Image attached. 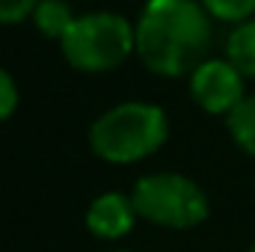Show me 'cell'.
I'll use <instances>...</instances> for the list:
<instances>
[{
	"label": "cell",
	"instance_id": "6da1fadb",
	"mask_svg": "<svg viewBox=\"0 0 255 252\" xmlns=\"http://www.w3.org/2000/svg\"><path fill=\"white\" fill-rule=\"evenodd\" d=\"M211 45L208 9L196 0H148L136 24V54L148 71L178 77L193 71Z\"/></svg>",
	"mask_w": 255,
	"mask_h": 252
},
{
	"label": "cell",
	"instance_id": "ba28073f",
	"mask_svg": "<svg viewBox=\"0 0 255 252\" xmlns=\"http://www.w3.org/2000/svg\"><path fill=\"white\" fill-rule=\"evenodd\" d=\"M33 21H36V27H39L42 36L63 42V36L71 30V24H74L77 18H74L71 6H68L65 0H39V6H36V12H33Z\"/></svg>",
	"mask_w": 255,
	"mask_h": 252
},
{
	"label": "cell",
	"instance_id": "4fadbf2b",
	"mask_svg": "<svg viewBox=\"0 0 255 252\" xmlns=\"http://www.w3.org/2000/svg\"><path fill=\"white\" fill-rule=\"evenodd\" d=\"M250 252H255V244H253V250H250Z\"/></svg>",
	"mask_w": 255,
	"mask_h": 252
},
{
	"label": "cell",
	"instance_id": "52a82bcc",
	"mask_svg": "<svg viewBox=\"0 0 255 252\" xmlns=\"http://www.w3.org/2000/svg\"><path fill=\"white\" fill-rule=\"evenodd\" d=\"M226 60L235 65L244 77H255V18L241 21L238 30L229 36Z\"/></svg>",
	"mask_w": 255,
	"mask_h": 252
},
{
	"label": "cell",
	"instance_id": "30bf717a",
	"mask_svg": "<svg viewBox=\"0 0 255 252\" xmlns=\"http://www.w3.org/2000/svg\"><path fill=\"white\" fill-rule=\"evenodd\" d=\"M202 6L220 18V21H250V15L255 12V0H202Z\"/></svg>",
	"mask_w": 255,
	"mask_h": 252
},
{
	"label": "cell",
	"instance_id": "277c9868",
	"mask_svg": "<svg viewBox=\"0 0 255 252\" xmlns=\"http://www.w3.org/2000/svg\"><path fill=\"white\" fill-rule=\"evenodd\" d=\"M136 217L166 226V229H193L208 217V199L196 181L178 172H154L136 181L130 193Z\"/></svg>",
	"mask_w": 255,
	"mask_h": 252
},
{
	"label": "cell",
	"instance_id": "7a4b0ae2",
	"mask_svg": "<svg viewBox=\"0 0 255 252\" xmlns=\"http://www.w3.org/2000/svg\"><path fill=\"white\" fill-rule=\"evenodd\" d=\"M169 133V119L157 104L128 101L95 119L89 130L92 151L107 163H136L154 154Z\"/></svg>",
	"mask_w": 255,
	"mask_h": 252
},
{
	"label": "cell",
	"instance_id": "5b68a950",
	"mask_svg": "<svg viewBox=\"0 0 255 252\" xmlns=\"http://www.w3.org/2000/svg\"><path fill=\"white\" fill-rule=\"evenodd\" d=\"M190 92L196 104L211 116H229L244 95V74L229 60H208L196 65L190 77Z\"/></svg>",
	"mask_w": 255,
	"mask_h": 252
},
{
	"label": "cell",
	"instance_id": "3957f363",
	"mask_svg": "<svg viewBox=\"0 0 255 252\" xmlns=\"http://www.w3.org/2000/svg\"><path fill=\"white\" fill-rule=\"evenodd\" d=\"M65 60L80 71H110L136 51V27L116 12H89L80 15L63 36Z\"/></svg>",
	"mask_w": 255,
	"mask_h": 252
},
{
	"label": "cell",
	"instance_id": "5bb4252c",
	"mask_svg": "<svg viewBox=\"0 0 255 252\" xmlns=\"http://www.w3.org/2000/svg\"><path fill=\"white\" fill-rule=\"evenodd\" d=\"M119 252H125V250H119Z\"/></svg>",
	"mask_w": 255,
	"mask_h": 252
},
{
	"label": "cell",
	"instance_id": "7c38bea8",
	"mask_svg": "<svg viewBox=\"0 0 255 252\" xmlns=\"http://www.w3.org/2000/svg\"><path fill=\"white\" fill-rule=\"evenodd\" d=\"M15 107H18V86L12 80V74L0 68V122L9 119L15 113Z\"/></svg>",
	"mask_w": 255,
	"mask_h": 252
},
{
	"label": "cell",
	"instance_id": "8fae6325",
	"mask_svg": "<svg viewBox=\"0 0 255 252\" xmlns=\"http://www.w3.org/2000/svg\"><path fill=\"white\" fill-rule=\"evenodd\" d=\"M39 0H0V24H18L36 12Z\"/></svg>",
	"mask_w": 255,
	"mask_h": 252
},
{
	"label": "cell",
	"instance_id": "9c48e42d",
	"mask_svg": "<svg viewBox=\"0 0 255 252\" xmlns=\"http://www.w3.org/2000/svg\"><path fill=\"white\" fill-rule=\"evenodd\" d=\"M229 130L247 154H255V95H247L229 113Z\"/></svg>",
	"mask_w": 255,
	"mask_h": 252
},
{
	"label": "cell",
	"instance_id": "8992f818",
	"mask_svg": "<svg viewBox=\"0 0 255 252\" xmlns=\"http://www.w3.org/2000/svg\"><path fill=\"white\" fill-rule=\"evenodd\" d=\"M133 220H136V208L122 193H104L86 211V229L104 241L125 238L133 229Z\"/></svg>",
	"mask_w": 255,
	"mask_h": 252
}]
</instances>
